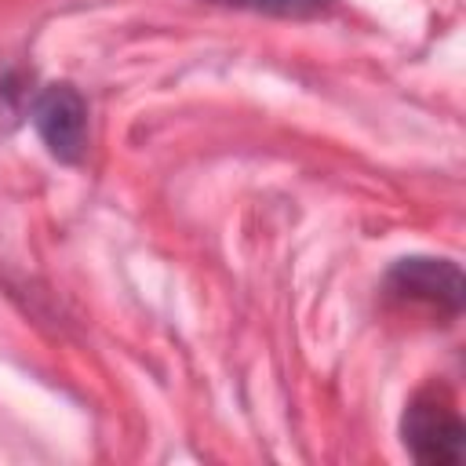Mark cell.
Instances as JSON below:
<instances>
[{
	"label": "cell",
	"instance_id": "6da1fadb",
	"mask_svg": "<svg viewBox=\"0 0 466 466\" xmlns=\"http://www.w3.org/2000/svg\"><path fill=\"white\" fill-rule=\"evenodd\" d=\"M400 441L422 466H459L466 455V422L444 386H422L400 415Z\"/></svg>",
	"mask_w": 466,
	"mask_h": 466
},
{
	"label": "cell",
	"instance_id": "7a4b0ae2",
	"mask_svg": "<svg viewBox=\"0 0 466 466\" xmlns=\"http://www.w3.org/2000/svg\"><path fill=\"white\" fill-rule=\"evenodd\" d=\"M29 116H33L40 142L47 146V153L58 164H80L84 160V153H87V102L73 84L58 80V84L40 87L33 95Z\"/></svg>",
	"mask_w": 466,
	"mask_h": 466
},
{
	"label": "cell",
	"instance_id": "3957f363",
	"mask_svg": "<svg viewBox=\"0 0 466 466\" xmlns=\"http://www.w3.org/2000/svg\"><path fill=\"white\" fill-rule=\"evenodd\" d=\"M386 291L400 302H415V306H430V309H444L448 317H459L466 284H462L459 262L433 258V255H408L386 269Z\"/></svg>",
	"mask_w": 466,
	"mask_h": 466
},
{
	"label": "cell",
	"instance_id": "277c9868",
	"mask_svg": "<svg viewBox=\"0 0 466 466\" xmlns=\"http://www.w3.org/2000/svg\"><path fill=\"white\" fill-rule=\"evenodd\" d=\"M218 7H233V11H251V15H269V18H320L335 7V0H208Z\"/></svg>",
	"mask_w": 466,
	"mask_h": 466
}]
</instances>
